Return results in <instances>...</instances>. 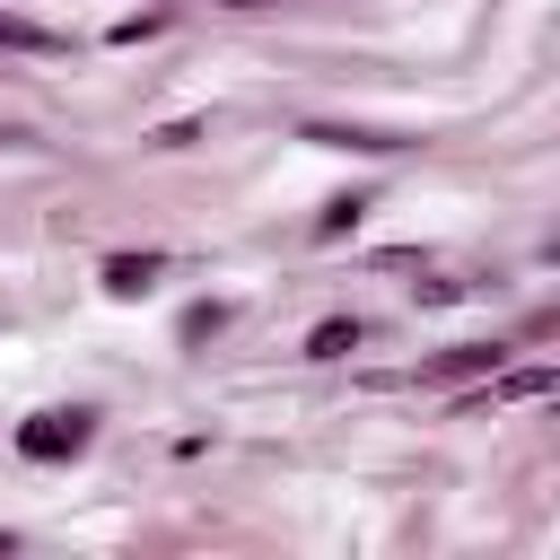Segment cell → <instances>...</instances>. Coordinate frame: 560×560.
Instances as JSON below:
<instances>
[{
	"instance_id": "cell-4",
	"label": "cell",
	"mask_w": 560,
	"mask_h": 560,
	"mask_svg": "<svg viewBox=\"0 0 560 560\" xmlns=\"http://www.w3.org/2000/svg\"><path fill=\"white\" fill-rule=\"evenodd\" d=\"M149 280H158V254H114V262H105V289H122V298L149 289Z\"/></svg>"
},
{
	"instance_id": "cell-7",
	"label": "cell",
	"mask_w": 560,
	"mask_h": 560,
	"mask_svg": "<svg viewBox=\"0 0 560 560\" xmlns=\"http://www.w3.org/2000/svg\"><path fill=\"white\" fill-rule=\"evenodd\" d=\"M499 394H551V368H516V376H499Z\"/></svg>"
},
{
	"instance_id": "cell-1",
	"label": "cell",
	"mask_w": 560,
	"mask_h": 560,
	"mask_svg": "<svg viewBox=\"0 0 560 560\" xmlns=\"http://www.w3.org/2000/svg\"><path fill=\"white\" fill-rule=\"evenodd\" d=\"M88 411H35L26 429H18V455H35V464H61V455H79L88 446Z\"/></svg>"
},
{
	"instance_id": "cell-3",
	"label": "cell",
	"mask_w": 560,
	"mask_h": 560,
	"mask_svg": "<svg viewBox=\"0 0 560 560\" xmlns=\"http://www.w3.org/2000/svg\"><path fill=\"white\" fill-rule=\"evenodd\" d=\"M0 52H61V35L35 26V18H9V9H0Z\"/></svg>"
},
{
	"instance_id": "cell-6",
	"label": "cell",
	"mask_w": 560,
	"mask_h": 560,
	"mask_svg": "<svg viewBox=\"0 0 560 560\" xmlns=\"http://www.w3.org/2000/svg\"><path fill=\"white\" fill-rule=\"evenodd\" d=\"M359 210H368V201H359V192H341V201H332V210H324V219H315V228H324V236H341V228H350V219H359Z\"/></svg>"
},
{
	"instance_id": "cell-2",
	"label": "cell",
	"mask_w": 560,
	"mask_h": 560,
	"mask_svg": "<svg viewBox=\"0 0 560 560\" xmlns=\"http://www.w3.org/2000/svg\"><path fill=\"white\" fill-rule=\"evenodd\" d=\"M508 350L499 341H464V350H446V359H429V376H481V368H499Z\"/></svg>"
},
{
	"instance_id": "cell-5",
	"label": "cell",
	"mask_w": 560,
	"mask_h": 560,
	"mask_svg": "<svg viewBox=\"0 0 560 560\" xmlns=\"http://www.w3.org/2000/svg\"><path fill=\"white\" fill-rule=\"evenodd\" d=\"M341 350H359V324H341V315H332V324H315V332H306V359H341Z\"/></svg>"
}]
</instances>
